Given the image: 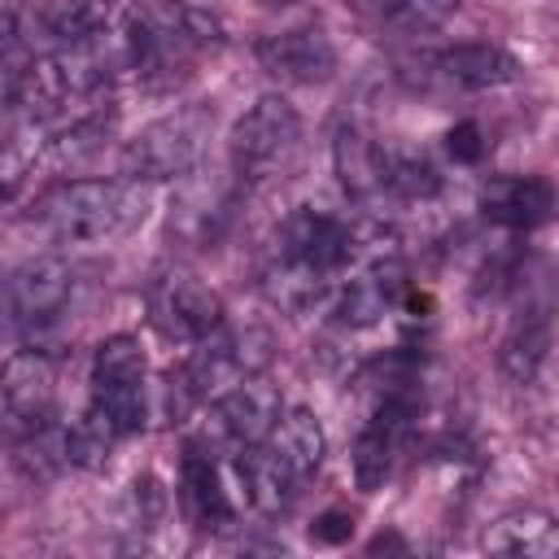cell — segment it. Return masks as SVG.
Listing matches in <instances>:
<instances>
[{
	"label": "cell",
	"mask_w": 559,
	"mask_h": 559,
	"mask_svg": "<svg viewBox=\"0 0 559 559\" xmlns=\"http://www.w3.org/2000/svg\"><path fill=\"white\" fill-rule=\"evenodd\" d=\"M35 227L57 245H114L131 236L148 210L153 192L144 179H66L52 183L35 205Z\"/></svg>",
	"instance_id": "cell-1"
},
{
	"label": "cell",
	"mask_w": 559,
	"mask_h": 559,
	"mask_svg": "<svg viewBox=\"0 0 559 559\" xmlns=\"http://www.w3.org/2000/svg\"><path fill=\"white\" fill-rule=\"evenodd\" d=\"M301 153V118L284 96H262L253 100L231 135H227V157L240 183H271L293 170Z\"/></svg>",
	"instance_id": "cell-2"
},
{
	"label": "cell",
	"mask_w": 559,
	"mask_h": 559,
	"mask_svg": "<svg viewBox=\"0 0 559 559\" xmlns=\"http://www.w3.org/2000/svg\"><path fill=\"white\" fill-rule=\"evenodd\" d=\"M214 131V109L205 100L179 105L170 114H162L157 122H148L131 144H127V175L153 183V179H183L201 166L205 144Z\"/></svg>",
	"instance_id": "cell-3"
},
{
	"label": "cell",
	"mask_w": 559,
	"mask_h": 559,
	"mask_svg": "<svg viewBox=\"0 0 559 559\" xmlns=\"http://www.w3.org/2000/svg\"><path fill=\"white\" fill-rule=\"evenodd\" d=\"M271 336L262 328H231L218 323L210 336L197 341L192 358L175 371L179 384L192 393V402H218L227 389H236L249 376H262V367L271 362Z\"/></svg>",
	"instance_id": "cell-4"
},
{
	"label": "cell",
	"mask_w": 559,
	"mask_h": 559,
	"mask_svg": "<svg viewBox=\"0 0 559 559\" xmlns=\"http://www.w3.org/2000/svg\"><path fill=\"white\" fill-rule=\"evenodd\" d=\"M148 362H144V349L135 336L118 332L109 341L96 345V358H92V406L122 432H140L144 419H148Z\"/></svg>",
	"instance_id": "cell-5"
},
{
	"label": "cell",
	"mask_w": 559,
	"mask_h": 559,
	"mask_svg": "<svg viewBox=\"0 0 559 559\" xmlns=\"http://www.w3.org/2000/svg\"><path fill=\"white\" fill-rule=\"evenodd\" d=\"M271 262H284V266H293L301 275H314V280L332 284L354 262V231L336 214L301 205L280 223Z\"/></svg>",
	"instance_id": "cell-6"
},
{
	"label": "cell",
	"mask_w": 559,
	"mask_h": 559,
	"mask_svg": "<svg viewBox=\"0 0 559 559\" xmlns=\"http://www.w3.org/2000/svg\"><path fill=\"white\" fill-rule=\"evenodd\" d=\"M148 323L166 336V341H183L197 345L201 336H210L223 323V301L218 293L197 280L192 271H162L148 284Z\"/></svg>",
	"instance_id": "cell-7"
},
{
	"label": "cell",
	"mask_w": 559,
	"mask_h": 559,
	"mask_svg": "<svg viewBox=\"0 0 559 559\" xmlns=\"http://www.w3.org/2000/svg\"><path fill=\"white\" fill-rule=\"evenodd\" d=\"M520 74V61L485 39L472 44H454L441 52L419 57L406 79H415V87H441V92H485V87H502Z\"/></svg>",
	"instance_id": "cell-8"
},
{
	"label": "cell",
	"mask_w": 559,
	"mask_h": 559,
	"mask_svg": "<svg viewBox=\"0 0 559 559\" xmlns=\"http://www.w3.org/2000/svg\"><path fill=\"white\" fill-rule=\"evenodd\" d=\"M74 271L61 262V258H26L9 271L4 280V310H9V323L17 332H39L48 328L52 319L66 314V306L74 301Z\"/></svg>",
	"instance_id": "cell-9"
},
{
	"label": "cell",
	"mask_w": 559,
	"mask_h": 559,
	"mask_svg": "<svg viewBox=\"0 0 559 559\" xmlns=\"http://www.w3.org/2000/svg\"><path fill=\"white\" fill-rule=\"evenodd\" d=\"M515 288L524 293V301L515 306L511 314V328L498 345V371L511 380V384H528L537 376V367L546 362L550 354V314H555V293L542 280H528V275H515Z\"/></svg>",
	"instance_id": "cell-10"
},
{
	"label": "cell",
	"mask_w": 559,
	"mask_h": 559,
	"mask_svg": "<svg viewBox=\"0 0 559 559\" xmlns=\"http://www.w3.org/2000/svg\"><path fill=\"white\" fill-rule=\"evenodd\" d=\"M52 358L39 349H17L4 362L0 376V411H4V432L9 441L22 432H35L39 424L52 419Z\"/></svg>",
	"instance_id": "cell-11"
},
{
	"label": "cell",
	"mask_w": 559,
	"mask_h": 559,
	"mask_svg": "<svg viewBox=\"0 0 559 559\" xmlns=\"http://www.w3.org/2000/svg\"><path fill=\"white\" fill-rule=\"evenodd\" d=\"M258 66L280 83H323L336 70V48L319 22H297L258 39Z\"/></svg>",
	"instance_id": "cell-12"
},
{
	"label": "cell",
	"mask_w": 559,
	"mask_h": 559,
	"mask_svg": "<svg viewBox=\"0 0 559 559\" xmlns=\"http://www.w3.org/2000/svg\"><path fill=\"white\" fill-rule=\"evenodd\" d=\"M476 201L480 214L507 231H533L559 218V188L542 175H489Z\"/></svg>",
	"instance_id": "cell-13"
},
{
	"label": "cell",
	"mask_w": 559,
	"mask_h": 559,
	"mask_svg": "<svg viewBox=\"0 0 559 559\" xmlns=\"http://www.w3.org/2000/svg\"><path fill=\"white\" fill-rule=\"evenodd\" d=\"M179 507L197 533H227L236 524V507L223 489V472L205 445L188 441L179 459Z\"/></svg>",
	"instance_id": "cell-14"
},
{
	"label": "cell",
	"mask_w": 559,
	"mask_h": 559,
	"mask_svg": "<svg viewBox=\"0 0 559 559\" xmlns=\"http://www.w3.org/2000/svg\"><path fill=\"white\" fill-rule=\"evenodd\" d=\"M214 415H218L223 437L236 450H245V445H262L275 432V424L284 415V397L266 376H249L214 402Z\"/></svg>",
	"instance_id": "cell-15"
},
{
	"label": "cell",
	"mask_w": 559,
	"mask_h": 559,
	"mask_svg": "<svg viewBox=\"0 0 559 559\" xmlns=\"http://www.w3.org/2000/svg\"><path fill=\"white\" fill-rule=\"evenodd\" d=\"M406 301V266L397 258H371L336 297V319L345 328H371Z\"/></svg>",
	"instance_id": "cell-16"
},
{
	"label": "cell",
	"mask_w": 559,
	"mask_h": 559,
	"mask_svg": "<svg viewBox=\"0 0 559 559\" xmlns=\"http://www.w3.org/2000/svg\"><path fill=\"white\" fill-rule=\"evenodd\" d=\"M480 546L489 555H524V559H559V520L542 507L502 511L485 533Z\"/></svg>",
	"instance_id": "cell-17"
},
{
	"label": "cell",
	"mask_w": 559,
	"mask_h": 559,
	"mask_svg": "<svg viewBox=\"0 0 559 559\" xmlns=\"http://www.w3.org/2000/svg\"><path fill=\"white\" fill-rule=\"evenodd\" d=\"M236 480H240L249 507H253L258 515H266V520L284 515V511L297 502V493H301V480H297L266 445H245V450H236Z\"/></svg>",
	"instance_id": "cell-18"
},
{
	"label": "cell",
	"mask_w": 559,
	"mask_h": 559,
	"mask_svg": "<svg viewBox=\"0 0 559 559\" xmlns=\"http://www.w3.org/2000/svg\"><path fill=\"white\" fill-rule=\"evenodd\" d=\"M301 485L323 467V454H328V437H323V424L306 411V406H284L275 432L262 441Z\"/></svg>",
	"instance_id": "cell-19"
},
{
	"label": "cell",
	"mask_w": 559,
	"mask_h": 559,
	"mask_svg": "<svg viewBox=\"0 0 559 559\" xmlns=\"http://www.w3.org/2000/svg\"><path fill=\"white\" fill-rule=\"evenodd\" d=\"M332 162H336V175L349 197H358V201L384 197V144L380 140H371L358 127H341L336 144H332Z\"/></svg>",
	"instance_id": "cell-20"
},
{
	"label": "cell",
	"mask_w": 559,
	"mask_h": 559,
	"mask_svg": "<svg viewBox=\"0 0 559 559\" xmlns=\"http://www.w3.org/2000/svg\"><path fill=\"white\" fill-rule=\"evenodd\" d=\"M349 9L380 31L428 35L459 13V0H349Z\"/></svg>",
	"instance_id": "cell-21"
},
{
	"label": "cell",
	"mask_w": 559,
	"mask_h": 559,
	"mask_svg": "<svg viewBox=\"0 0 559 559\" xmlns=\"http://www.w3.org/2000/svg\"><path fill=\"white\" fill-rule=\"evenodd\" d=\"M35 26L44 31V39H48L52 48L87 44V39L114 31L109 4H100V0H48V4L35 13Z\"/></svg>",
	"instance_id": "cell-22"
},
{
	"label": "cell",
	"mask_w": 559,
	"mask_h": 559,
	"mask_svg": "<svg viewBox=\"0 0 559 559\" xmlns=\"http://www.w3.org/2000/svg\"><path fill=\"white\" fill-rule=\"evenodd\" d=\"M227 214H231V197H227L218 183H210V188L188 183V188H183V201H179L175 214H170V236L179 231V236L192 240V245H210V240L218 236V227L227 223Z\"/></svg>",
	"instance_id": "cell-23"
},
{
	"label": "cell",
	"mask_w": 559,
	"mask_h": 559,
	"mask_svg": "<svg viewBox=\"0 0 559 559\" xmlns=\"http://www.w3.org/2000/svg\"><path fill=\"white\" fill-rule=\"evenodd\" d=\"M114 135V114H87L79 122H70L57 140H48V166L52 170H79L87 166Z\"/></svg>",
	"instance_id": "cell-24"
},
{
	"label": "cell",
	"mask_w": 559,
	"mask_h": 559,
	"mask_svg": "<svg viewBox=\"0 0 559 559\" xmlns=\"http://www.w3.org/2000/svg\"><path fill=\"white\" fill-rule=\"evenodd\" d=\"M441 192L437 166L415 148H389L384 144V197L397 201H432Z\"/></svg>",
	"instance_id": "cell-25"
},
{
	"label": "cell",
	"mask_w": 559,
	"mask_h": 559,
	"mask_svg": "<svg viewBox=\"0 0 559 559\" xmlns=\"http://www.w3.org/2000/svg\"><path fill=\"white\" fill-rule=\"evenodd\" d=\"M122 441V432L87 402V411L66 424V445H70V467H105L109 450Z\"/></svg>",
	"instance_id": "cell-26"
},
{
	"label": "cell",
	"mask_w": 559,
	"mask_h": 559,
	"mask_svg": "<svg viewBox=\"0 0 559 559\" xmlns=\"http://www.w3.org/2000/svg\"><path fill=\"white\" fill-rule=\"evenodd\" d=\"M166 507H170V502H166V489H162L157 476H135V480H131V493H127V524H122V528L135 533L131 546H144L148 533L162 528Z\"/></svg>",
	"instance_id": "cell-27"
},
{
	"label": "cell",
	"mask_w": 559,
	"mask_h": 559,
	"mask_svg": "<svg viewBox=\"0 0 559 559\" xmlns=\"http://www.w3.org/2000/svg\"><path fill=\"white\" fill-rule=\"evenodd\" d=\"M485 131L476 127V122H454L450 131H445V153L454 157V162H463V166H476L480 157H485Z\"/></svg>",
	"instance_id": "cell-28"
},
{
	"label": "cell",
	"mask_w": 559,
	"mask_h": 559,
	"mask_svg": "<svg viewBox=\"0 0 559 559\" xmlns=\"http://www.w3.org/2000/svg\"><path fill=\"white\" fill-rule=\"evenodd\" d=\"M349 537H354V515L341 511V507L314 515V524H310V542H319V546H341Z\"/></svg>",
	"instance_id": "cell-29"
},
{
	"label": "cell",
	"mask_w": 559,
	"mask_h": 559,
	"mask_svg": "<svg viewBox=\"0 0 559 559\" xmlns=\"http://www.w3.org/2000/svg\"><path fill=\"white\" fill-rule=\"evenodd\" d=\"M175 4H192V0H175Z\"/></svg>",
	"instance_id": "cell-30"
}]
</instances>
